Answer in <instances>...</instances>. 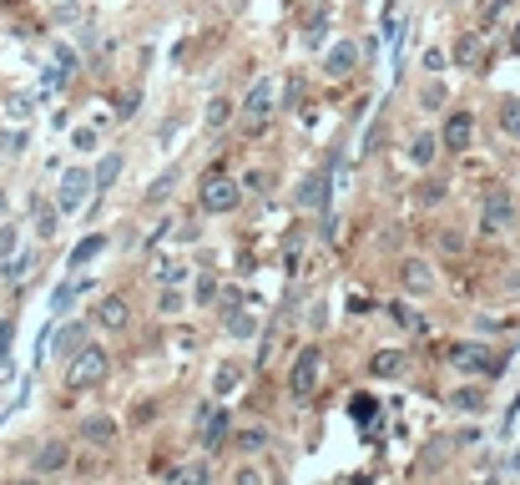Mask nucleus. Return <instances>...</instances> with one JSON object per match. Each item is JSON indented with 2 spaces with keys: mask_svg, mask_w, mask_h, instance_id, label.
Masks as SVG:
<instances>
[{
  "mask_svg": "<svg viewBox=\"0 0 520 485\" xmlns=\"http://www.w3.org/2000/svg\"><path fill=\"white\" fill-rule=\"evenodd\" d=\"M238 197H243V187H238L233 177H222V172H212V177L202 182V212H233Z\"/></svg>",
  "mask_w": 520,
  "mask_h": 485,
  "instance_id": "obj_1",
  "label": "nucleus"
},
{
  "mask_svg": "<svg viewBox=\"0 0 520 485\" xmlns=\"http://www.w3.org/2000/svg\"><path fill=\"white\" fill-rule=\"evenodd\" d=\"M318 364H323V354H318V349H303V354H298L293 374H288V390H293L298 400H308V395H313V385H318Z\"/></svg>",
  "mask_w": 520,
  "mask_h": 485,
  "instance_id": "obj_2",
  "label": "nucleus"
},
{
  "mask_svg": "<svg viewBox=\"0 0 520 485\" xmlns=\"http://www.w3.org/2000/svg\"><path fill=\"white\" fill-rule=\"evenodd\" d=\"M91 187H96L91 167H71V172L61 177V212H81V202H86Z\"/></svg>",
  "mask_w": 520,
  "mask_h": 485,
  "instance_id": "obj_3",
  "label": "nucleus"
},
{
  "mask_svg": "<svg viewBox=\"0 0 520 485\" xmlns=\"http://www.w3.org/2000/svg\"><path fill=\"white\" fill-rule=\"evenodd\" d=\"M101 374H106V349H96V344H91V349H81V354H76V364H71L66 380H71L76 390H86L91 380H101Z\"/></svg>",
  "mask_w": 520,
  "mask_h": 485,
  "instance_id": "obj_4",
  "label": "nucleus"
},
{
  "mask_svg": "<svg viewBox=\"0 0 520 485\" xmlns=\"http://www.w3.org/2000/svg\"><path fill=\"white\" fill-rule=\"evenodd\" d=\"M96 323H101V329H127V323H132V303L122 298V293H106L101 303H96V313H91Z\"/></svg>",
  "mask_w": 520,
  "mask_h": 485,
  "instance_id": "obj_5",
  "label": "nucleus"
},
{
  "mask_svg": "<svg viewBox=\"0 0 520 485\" xmlns=\"http://www.w3.org/2000/svg\"><path fill=\"white\" fill-rule=\"evenodd\" d=\"M273 112V81H253V91H248V101H243V117L258 127L263 117Z\"/></svg>",
  "mask_w": 520,
  "mask_h": 485,
  "instance_id": "obj_6",
  "label": "nucleus"
},
{
  "mask_svg": "<svg viewBox=\"0 0 520 485\" xmlns=\"http://www.w3.org/2000/svg\"><path fill=\"white\" fill-rule=\"evenodd\" d=\"M81 339H86V323H81V318H71V323H61V329H56L51 349H56V354H76V349H81Z\"/></svg>",
  "mask_w": 520,
  "mask_h": 485,
  "instance_id": "obj_7",
  "label": "nucleus"
},
{
  "mask_svg": "<svg viewBox=\"0 0 520 485\" xmlns=\"http://www.w3.org/2000/svg\"><path fill=\"white\" fill-rule=\"evenodd\" d=\"M86 288H91V278H71V283H61V288L51 293V313H66V308H71Z\"/></svg>",
  "mask_w": 520,
  "mask_h": 485,
  "instance_id": "obj_8",
  "label": "nucleus"
},
{
  "mask_svg": "<svg viewBox=\"0 0 520 485\" xmlns=\"http://www.w3.org/2000/svg\"><path fill=\"white\" fill-rule=\"evenodd\" d=\"M470 122H475V117H465V112H459V117H449V122H444V147L465 152V147H470Z\"/></svg>",
  "mask_w": 520,
  "mask_h": 485,
  "instance_id": "obj_9",
  "label": "nucleus"
},
{
  "mask_svg": "<svg viewBox=\"0 0 520 485\" xmlns=\"http://www.w3.org/2000/svg\"><path fill=\"white\" fill-rule=\"evenodd\" d=\"M510 218H515V207H510V197H505V192L485 197V228H505Z\"/></svg>",
  "mask_w": 520,
  "mask_h": 485,
  "instance_id": "obj_10",
  "label": "nucleus"
},
{
  "mask_svg": "<svg viewBox=\"0 0 520 485\" xmlns=\"http://www.w3.org/2000/svg\"><path fill=\"white\" fill-rule=\"evenodd\" d=\"M122 162H127L122 152H106V157H101V167H96V192H106L111 182L122 177Z\"/></svg>",
  "mask_w": 520,
  "mask_h": 485,
  "instance_id": "obj_11",
  "label": "nucleus"
},
{
  "mask_svg": "<svg viewBox=\"0 0 520 485\" xmlns=\"http://www.w3.org/2000/svg\"><path fill=\"white\" fill-rule=\"evenodd\" d=\"M101 248H106V238H101V233H86V238L71 248V268H86V263L101 253Z\"/></svg>",
  "mask_w": 520,
  "mask_h": 485,
  "instance_id": "obj_12",
  "label": "nucleus"
},
{
  "mask_svg": "<svg viewBox=\"0 0 520 485\" xmlns=\"http://www.w3.org/2000/svg\"><path fill=\"white\" fill-rule=\"evenodd\" d=\"M435 132H420L415 142H410V162H415V167H430V162H435Z\"/></svg>",
  "mask_w": 520,
  "mask_h": 485,
  "instance_id": "obj_13",
  "label": "nucleus"
},
{
  "mask_svg": "<svg viewBox=\"0 0 520 485\" xmlns=\"http://www.w3.org/2000/svg\"><path fill=\"white\" fill-rule=\"evenodd\" d=\"M323 187H328V172H313V177H303V187H298V207H318Z\"/></svg>",
  "mask_w": 520,
  "mask_h": 485,
  "instance_id": "obj_14",
  "label": "nucleus"
},
{
  "mask_svg": "<svg viewBox=\"0 0 520 485\" xmlns=\"http://www.w3.org/2000/svg\"><path fill=\"white\" fill-rule=\"evenodd\" d=\"M66 460H71L66 445H41V450H36V470H61Z\"/></svg>",
  "mask_w": 520,
  "mask_h": 485,
  "instance_id": "obj_15",
  "label": "nucleus"
},
{
  "mask_svg": "<svg viewBox=\"0 0 520 485\" xmlns=\"http://www.w3.org/2000/svg\"><path fill=\"white\" fill-rule=\"evenodd\" d=\"M354 61H359V56H354V46H333L328 56H323V66H328L333 76H343V71H354Z\"/></svg>",
  "mask_w": 520,
  "mask_h": 485,
  "instance_id": "obj_16",
  "label": "nucleus"
},
{
  "mask_svg": "<svg viewBox=\"0 0 520 485\" xmlns=\"http://www.w3.org/2000/svg\"><path fill=\"white\" fill-rule=\"evenodd\" d=\"M81 435H86V440H96V445H111V440H117V424H111L106 414H96V419H86Z\"/></svg>",
  "mask_w": 520,
  "mask_h": 485,
  "instance_id": "obj_17",
  "label": "nucleus"
},
{
  "mask_svg": "<svg viewBox=\"0 0 520 485\" xmlns=\"http://www.w3.org/2000/svg\"><path fill=\"white\" fill-rule=\"evenodd\" d=\"M500 127H505V137H515V142H520V96L500 101Z\"/></svg>",
  "mask_w": 520,
  "mask_h": 485,
  "instance_id": "obj_18",
  "label": "nucleus"
},
{
  "mask_svg": "<svg viewBox=\"0 0 520 485\" xmlns=\"http://www.w3.org/2000/svg\"><path fill=\"white\" fill-rule=\"evenodd\" d=\"M404 288H410V293L435 288V283H430V268H425V263H410V268H404Z\"/></svg>",
  "mask_w": 520,
  "mask_h": 485,
  "instance_id": "obj_19",
  "label": "nucleus"
},
{
  "mask_svg": "<svg viewBox=\"0 0 520 485\" xmlns=\"http://www.w3.org/2000/svg\"><path fill=\"white\" fill-rule=\"evenodd\" d=\"M399 369H404V359H399L394 349H384V354H374V374H379V380H394Z\"/></svg>",
  "mask_w": 520,
  "mask_h": 485,
  "instance_id": "obj_20",
  "label": "nucleus"
},
{
  "mask_svg": "<svg viewBox=\"0 0 520 485\" xmlns=\"http://www.w3.org/2000/svg\"><path fill=\"white\" fill-rule=\"evenodd\" d=\"M202 440H207V450H217V445L227 440V410L212 414V424H207V435H202Z\"/></svg>",
  "mask_w": 520,
  "mask_h": 485,
  "instance_id": "obj_21",
  "label": "nucleus"
},
{
  "mask_svg": "<svg viewBox=\"0 0 520 485\" xmlns=\"http://www.w3.org/2000/svg\"><path fill=\"white\" fill-rule=\"evenodd\" d=\"M41 86H46V91H61V86H66V66H61V61L46 66V71H41Z\"/></svg>",
  "mask_w": 520,
  "mask_h": 485,
  "instance_id": "obj_22",
  "label": "nucleus"
},
{
  "mask_svg": "<svg viewBox=\"0 0 520 485\" xmlns=\"http://www.w3.org/2000/svg\"><path fill=\"white\" fill-rule=\"evenodd\" d=\"M449 405H454V410H465V414H475V410H485V405H480V390H459V395H454Z\"/></svg>",
  "mask_w": 520,
  "mask_h": 485,
  "instance_id": "obj_23",
  "label": "nucleus"
},
{
  "mask_svg": "<svg viewBox=\"0 0 520 485\" xmlns=\"http://www.w3.org/2000/svg\"><path fill=\"white\" fill-rule=\"evenodd\" d=\"M253 329H258V323H253L248 313H233V318H227V334H233V339H248Z\"/></svg>",
  "mask_w": 520,
  "mask_h": 485,
  "instance_id": "obj_24",
  "label": "nucleus"
},
{
  "mask_svg": "<svg viewBox=\"0 0 520 485\" xmlns=\"http://www.w3.org/2000/svg\"><path fill=\"white\" fill-rule=\"evenodd\" d=\"M268 445V429H243L238 435V450H263Z\"/></svg>",
  "mask_w": 520,
  "mask_h": 485,
  "instance_id": "obj_25",
  "label": "nucleus"
},
{
  "mask_svg": "<svg viewBox=\"0 0 520 485\" xmlns=\"http://www.w3.org/2000/svg\"><path fill=\"white\" fill-rule=\"evenodd\" d=\"M454 61H459V66H475V61H480V41L470 36L465 46H459V51H454Z\"/></svg>",
  "mask_w": 520,
  "mask_h": 485,
  "instance_id": "obj_26",
  "label": "nucleus"
},
{
  "mask_svg": "<svg viewBox=\"0 0 520 485\" xmlns=\"http://www.w3.org/2000/svg\"><path fill=\"white\" fill-rule=\"evenodd\" d=\"M172 182H177V172H162V177H157V182L147 187V202H157V197H167V192H172Z\"/></svg>",
  "mask_w": 520,
  "mask_h": 485,
  "instance_id": "obj_27",
  "label": "nucleus"
},
{
  "mask_svg": "<svg viewBox=\"0 0 520 485\" xmlns=\"http://www.w3.org/2000/svg\"><path fill=\"white\" fill-rule=\"evenodd\" d=\"M31 273V253H21L16 263H6V283H16V278H26Z\"/></svg>",
  "mask_w": 520,
  "mask_h": 485,
  "instance_id": "obj_28",
  "label": "nucleus"
},
{
  "mask_svg": "<svg viewBox=\"0 0 520 485\" xmlns=\"http://www.w3.org/2000/svg\"><path fill=\"white\" fill-rule=\"evenodd\" d=\"M21 248V238H16V228H0V258H11Z\"/></svg>",
  "mask_w": 520,
  "mask_h": 485,
  "instance_id": "obj_29",
  "label": "nucleus"
},
{
  "mask_svg": "<svg viewBox=\"0 0 520 485\" xmlns=\"http://www.w3.org/2000/svg\"><path fill=\"white\" fill-rule=\"evenodd\" d=\"M222 122H227V101H212L207 106V127H222Z\"/></svg>",
  "mask_w": 520,
  "mask_h": 485,
  "instance_id": "obj_30",
  "label": "nucleus"
},
{
  "mask_svg": "<svg viewBox=\"0 0 520 485\" xmlns=\"http://www.w3.org/2000/svg\"><path fill=\"white\" fill-rule=\"evenodd\" d=\"M11 117H16V122L31 117V96H16V101H11Z\"/></svg>",
  "mask_w": 520,
  "mask_h": 485,
  "instance_id": "obj_31",
  "label": "nucleus"
},
{
  "mask_svg": "<svg viewBox=\"0 0 520 485\" xmlns=\"http://www.w3.org/2000/svg\"><path fill=\"white\" fill-rule=\"evenodd\" d=\"M238 380H243V369H222V374H217V390H233Z\"/></svg>",
  "mask_w": 520,
  "mask_h": 485,
  "instance_id": "obj_32",
  "label": "nucleus"
},
{
  "mask_svg": "<svg viewBox=\"0 0 520 485\" xmlns=\"http://www.w3.org/2000/svg\"><path fill=\"white\" fill-rule=\"evenodd\" d=\"M238 485H263V475H258V470L248 465V470H238Z\"/></svg>",
  "mask_w": 520,
  "mask_h": 485,
  "instance_id": "obj_33",
  "label": "nucleus"
},
{
  "mask_svg": "<svg viewBox=\"0 0 520 485\" xmlns=\"http://www.w3.org/2000/svg\"><path fill=\"white\" fill-rule=\"evenodd\" d=\"M21 485H36V480H21Z\"/></svg>",
  "mask_w": 520,
  "mask_h": 485,
  "instance_id": "obj_34",
  "label": "nucleus"
},
{
  "mask_svg": "<svg viewBox=\"0 0 520 485\" xmlns=\"http://www.w3.org/2000/svg\"><path fill=\"white\" fill-rule=\"evenodd\" d=\"M515 51H520V36H515Z\"/></svg>",
  "mask_w": 520,
  "mask_h": 485,
  "instance_id": "obj_35",
  "label": "nucleus"
}]
</instances>
